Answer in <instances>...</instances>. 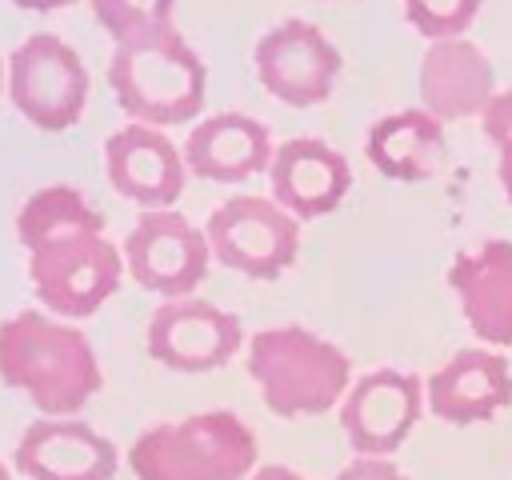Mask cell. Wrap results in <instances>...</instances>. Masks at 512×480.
<instances>
[{
  "mask_svg": "<svg viewBox=\"0 0 512 480\" xmlns=\"http://www.w3.org/2000/svg\"><path fill=\"white\" fill-rule=\"evenodd\" d=\"M332 480H408L388 456H356L348 468H340Z\"/></svg>",
  "mask_w": 512,
  "mask_h": 480,
  "instance_id": "603a6c76",
  "label": "cell"
},
{
  "mask_svg": "<svg viewBox=\"0 0 512 480\" xmlns=\"http://www.w3.org/2000/svg\"><path fill=\"white\" fill-rule=\"evenodd\" d=\"M268 180H272V200L280 208H288L296 220H320L344 204L352 188V164L328 140L292 136L276 144Z\"/></svg>",
  "mask_w": 512,
  "mask_h": 480,
  "instance_id": "9a60e30c",
  "label": "cell"
},
{
  "mask_svg": "<svg viewBox=\"0 0 512 480\" xmlns=\"http://www.w3.org/2000/svg\"><path fill=\"white\" fill-rule=\"evenodd\" d=\"M108 184L140 208H172L184 196L188 164L184 152L152 124H124L104 140Z\"/></svg>",
  "mask_w": 512,
  "mask_h": 480,
  "instance_id": "4fadbf2b",
  "label": "cell"
},
{
  "mask_svg": "<svg viewBox=\"0 0 512 480\" xmlns=\"http://www.w3.org/2000/svg\"><path fill=\"white\" fill-rule=\"evenodd\" d=\"M108 84L132 124L172 128L204 112L208 72L196 48L172 24L164 32L116 44L108 60Z\"/></svg>",
  "mask_w": 512,
  "mask_h": 480,
  "instance_id": "277c9868",
  "label": "cell"
},
{
  "mask_svg": "<svg viewBox=\"0 0 512 480\" xmlns=\"http://www.w3.org/2000/svg\"><path fill=\"white\" fill-rule=\"evenodd\" d=\"M252 64H256L260 88L272 100H280L288 108H312L332 96L344 56L316 24L284 20L256 40Z\"/></svg>",
  "mask_w": 512,
  "mask_h": 480,
  "instance_id": "9c48e42d",
  "label": "cell"
},
{
  "mask_svg": "<svg viewBox=\"0 0 512 480\" xmlns=\"http://www.w3.org/2000/svg\"><path fill=\"white\" fill-rule=\"evenodd\" d=\"M0 380L40 416H76L104 384L88 336L44 308L0 320Z\"/></svg>",
  "mask_w": 512,
  "mask_h": 480,
  "instance_id": "7a4b0ae2",
  "label": "cell"
},
{
  "mask_svg": "<svg viewBox=\"0 0 512 480\" xmlns=\"http://www.w3.org/2000/svg\"><path fill=\"white\" fill-rule=\"evenodd\" d=\"M208 248L212 260L248 276L276 280L296 264L300 252V220L280 208L272 196H232L208 216Z\"/></svg>",
  "mask_w": 512,
  "mask_h": 480,
  "instance_id": "52a82bcc",
  "label": "cell"
},
{
  "mask_svg": "<svg viewBox=\"0 0 512 480\" xmlns=\"http://www.w3.org/2000/svg\"><path fill=\"white\" fill-rule=\"evenodd\" d=\"M512 404V364L496 348H464L424 380V408L456 428L484 424Z\"/></svg>",
  "mask_w": 512,
  "mask_h": 480,
  "instance_id": "5bb4252c",
  "label": "cell"
},
{
  "mask_svg": "<svg viewBox=\"0 0 512 480\" xmlns=\"http://www.w3.org/2000/svg\"><path fill=\"white\" fill-rule=\"evenodd\" d=\"M124 272L164 296V300H180L192 296L196 284L208 276V236L176 208H144L136 216V224L124 236Z\"/></svg>",
  "mask_w": 512,
  "mask_h": 480,
  "instance_id": "ba28073f",
  "label": "cell"
},
{
  "mask_svg": "<svg viewBox=\"0 0 512 480\" xmlns=\"http://www.w3.org/2000/svg\"><path fill=\"white\" fill-rule=\"evenodd\" d=\"M16 240L28 252V280L44 312L84 320L124 280V252L104 236L100 208L72 184H48L16 212Z\"/></svg>",
  "mask_w": 512,
  "mask_h": 480,
  "instance_id": "6da1fadb",
  "label": "cell"
},
{
  "mask_svg": "<svg viewBox=\"0 0 512 480\" xmlns=\"http://www.w3.org/2000/svg\"><path fill=\"white\" fill-rule=\"evenodd\" d=\"M400 8H404V20L424 40H448L472 28L480 0H400Z\"/></svg>",
  "mask_w": 512,
  "mask_h": 480,
  "instance_id": "44dd1931",
  "label": "cell"
},
{
  "mask_svg": "<svg viewBox=\"0 0 512 480\" xmlns=\"http://www.w3.org/2000/svg\"><path fill=\"white\" fill-rule=\"evenodd\" d=\"M0 480H12V472H8V464H0Z\"/></svg>",
  "mask_w": 512,
  "mask_h": 480,
  "instance_id": "4316f807",
  "label": "cell"
},
{
  "mask_svg": "<svg viewBox=\"0 0 512 480\" xmlns=\"http://www.w3.org/2000/svg\"><path fill=\"white\" fill-rule=\"evenodd\" d=\"M416 92H420V108L432 112L440 124H448L484 112V104L496 96V72L484 48L468 36L428 40L416 72Z\"/></svg>",
  "mask_w": 512,
  "mask_h": 480,
  "instance_id": "2e32d148",
  "label": "cell"
},
{
  "mask_svg": "<svg viewBox=\"0 0 512 480\" xmlns=\"http://www.w3.org/2000/svg\"><path fill=\"white\" fill-rule=\"evenodd\" d=\"M88 4L96 24L112 36V44L164 32L172 28V12H176V0H88Z\"/></svg>",
  "mask_w": 512,
  "mask_h": 480,
  "instance_id": "ffe728a7",
  "label": "cell"
},
{
  "mask_svg": "<svg viewBox=\"0 0 512 480\" xmlns=\"http://www.w3.org/2000/svg\"><path fill=\"white\" fill-rule=\"evenodd\" d=\"M12 464L28 480H112L120 456L116 444L88 420L40 416L20 432Z\"/></svg>",
  "mask_w": 512,
  "mask_h": 480,
  "instance_id": "7c38bea8",
  "label": "cell"
},
{
  "mask_svg": "<svg viewBox=\"0 0 512 480\" xmlns=\"http://www.w3.org/2000/svg\"><path fill=\"white\" fill-rule=\"evenodd\" d=\"M88 88L80 52L52 32H32L4 64V92L12 108L40 132L72 128L88 108Z\"/></svg>",
  "mask_w": 512,
  "mask_h": 480,
  "instance_id": "8992f818",
  "label": "cell"
},
{
  "mask_svg": "<svg viewBox=\"0 0 512 480\" xmlns=\"http://www.w3.org/2000/svg\"><path fill=\"white\" fill-rule=\"evenodd\" d=\"M128 468L136 480H248L256 472V436L228 408L192 412L140 432Z\"/></svg>",
  "mask_w": 512,
  "mask_h": 480,
  "instance_id": "5b68a950",
  "label": "cell"
},
{
  "mask_svg": "<svg viewBox=\"0 0 512 480\" xmlns=\"http://www.w3.org/2000/svg\"><path fill=\"white\" fill-rule=\"evenodd\" d=\"M480 128H484V136L492 140V148H500V144L512 140V88H500V92L484 104Z\"/></svg>",
  "mask_w": 512,
  "mask_h": 480,
  "instance_id": "7402d4cb",
  "label": "cell"
},
{
  "mask_svg": "<svg viewBox=\"0 0 512 480\" xmlns=\"http://www.w3.org/2000/svg\"><path fill=\"white\" fill-rule=\"evenodd\" d=\"M248 480H304L300 472H292V468H284V464H260Z\"/></svg>",
  "mask_w": 512,
  "mask_h": 480,
  "instance_id": "cb8c5ba5",
  "label": "cell"
},
{
  "mask_svg": "<svg viewBox=\"0 0 512 480\" xmlns=\"http://www.w3.org/2000/svg\"><path fill=\"white\" fill-rule=\"evenodd\" d=\"M240 320L212 300H164L148 320V356L172 372H216L240 352Z\"/></svg>",
  "mask_w": 512,
  "mask_h": 480,
  "instance_id": "8fae6325",
  "label": "cell"
},
{
  "mask_svg": "<svg viewBox=\"0 0 512 480\" xmlns=\"http://www.w3.org/2000/svg\"><path fill=\"white\" fill-rule=\"evenodd\" d=\"M424 412V380L400 368H372L340 400V428L356 456H392Z\"/></svg>",
  "mask_w": 512,
  "mask_h": 480,
  "instance_id": "30bf717a",
  "label": "cell"
},
{
  "mask_svg": "<svg viewBox=\"0 0 512 480\" xmlns=\"http://www.w3.org/2000/svg\"><path fill=\"white\" fill-rule=\"evenodd\" d=\"M448 288L488 348H512V240H484L448 264Z\"/></svg>",
  "mask_w": 512,
  "mask_h": 480,
  "instance_id": "e0dca14e",
  "label": "cell"
},
{
  "mask_svg": "<svg viewBox=\"0 0 512 480\" xmlns=\"http://www.w3.org/2000/svg\"><path fill=\"white\" fill-rule=\"evenodd\" d=\"M496 152H500V188H504V196L512 200V140L500 144Z\"/></svg>",
  "mask_w": 512,
  "mask_h": 480,
  "instance_id": "d4e9b609",
  "label": "cell"
},
{
  "mask_svg": "<svg viewBox=\"0 0 512 480\" xmlns=\"http://www.w3.org/2000/svg\"><path fill=\"white\" fill-rule=\"evenodd\" d=\"M12 4L24 8V12H60V8H68L76 0H12Z\"/></svg>",
  "mask_w": 512,
  "mask_h": 480,
  "instance_id": "484cf974",
  "label": "cell"
},
{
  "mask_svg": "<svg viewBox=\"0 0 512 480\" xmlns=\"http://www.w3.org/2000/svg\"><path fill=\"white\" fill-rule=\"evenodd\" d=\"M248 376L280 420L332 412L352 388V360L312 328L280 324L248 336Z\"/></svg>",
  "mask_w": 512,
  "mask_h": 480,
  "instance_id": "3957f363",
  "label": "cell"
},
{
  "mask_svg": "<svg viewBox=\"0 0 512 480\" xmlns=\"http://www.w3.org/2000/svg\"><path fill=\"white\" fill-rule=\"evenodd\" d=\"M0 92H4V64H0Z\"/></svg>",
  "mask_w": 512,
  "mask_h": 480,
  "instance_id": "83f0119b",
  "label": "cell"
},
{
  "mask_svg": "<svg viewBox=\"0 0 512 480\" xmlns=\"http://www.w3.org/2000/svg\"><path fill=\"white\" fill-rule=\"evenodd\" d=\"M188 176L216 180V184H240L272 164V136L260 120L244 112H212L192 124L188 140L180 144Z\"/></svg>",
  "mask_w": 512,
  "mask_h": 480,
  "instance_id": "ac0fdd59",
  "label": "cell"
},
{
  "mask_svg": "<svg viewBox=\"0 0 512 480\" xmlns=\"http://www.w3.org/2000/svg\"><path fill=\"white\" fill-rule=\"evenodd\" d=\"M364 156L384 180L420 184L444 160V124L424 108L388 112L368 128Z\"/></svg>",
  "mask_w": 512,
  "mask_h": 480,
  "instance_id": "d6986e66",
  "label": "cell"
}]
</instances>
